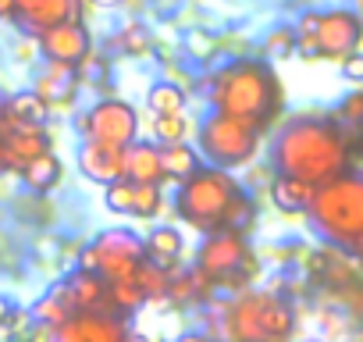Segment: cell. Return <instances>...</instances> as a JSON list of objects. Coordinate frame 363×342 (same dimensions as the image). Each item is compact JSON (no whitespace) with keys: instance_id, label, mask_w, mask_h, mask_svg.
Listing matches in <instances>:
<instances>
[{"instance_id":"obj_1","label":"cell","mask_w":363,"mask_h":342,"mask_svg":"<svg viewBox=\"0 0 363 342\" xmlns=\"http://www.w3.org/2000/svg\"><path fill=\"white\" fill-rule=\"evenodd\" d=\"M345 164H349V146L338 125L331 121H317V118L292 121L289 128H281L274 143V167L281 175H292L313 186L342 175Z\"/></svg>"},{"instance_id":"obj_2","label":"cell","mask_w":363,"mask_h":342,"mask_svg":"<svg viewBox=\"0 0 363 342\" xmlns=\"http://www.w3.org/2000/svg\"><path fill=\"white\" fill-rule=\"evenodd\" d=\"M214 107L260 132L274 118V111L281 107V86L267 65L235 61L214 82Z\"/></svg>"},{"instance_id":"obj_3","label":"cell","mask_w":363,"mask_h":342,"mask_svg":"<svg viewBox=\"0 0 363 342\" xmlns=\"http://www.w3.org/2000/svg\"><path fill=\"white\" fill-rule=\"evenodd\" d=\"M178 214L203 232L235 228L246 214V197L221 167H196L178 189Z\"/></svg>"},{"instance_id":"obj_4","label":"cell","mask_w":363,"mask_h":342,"mask_svg":"<svg viewBox=\"0 0 363 342\" xmlns=\"http://www.w3.org/2000/svg\"><path fill=\"white\" fill-rule=\"evenodd\" d=\"M317 228L342 250L359 253L363 246V182L356 175H335L317 186L310 207Z\"/></svg>"},{"instance_id":"obj_5","label":"cell","mask_w":363,"mask_h":342,"mask_svg":"<svg viewBox=\"0 0 363 342\" xmlns=\"http://www.w3.org/2000/svg\"><path fill=\"white\" fill-rule=\"evenodd\" d=\"M292 328V307L274 292H250L228 314V331L235 342H289Z\"/></svg>"},{"instance_id":"obj_6","label":"cell","mask_w":363,"mask_h":342,"mask_svg":"<svg viewBox=\"0 0 363 342\" xmlns=\"http://www.w3.org/2000/svg\"><path fill=\"white\" fill-rule=\"evenodd\" d=\"M260 146V132L232 114H211L200 125V150L214 167H239L246 164Z\"/></svg>"},{"instance_id":"obj_7","label":"cell","mask_w":363,"mask_h":342,"mask_svg":"<svg viewBox=\"0 0 363 342\" xmlns=\"http://www.w3.org/2000/svg\"><path fill=\"white\" fill-rule=\"evenodd\" d=\"M79 125H82L86 139L125 150L135 139V132H139V114L125 100H100V104H93L86 111V118Z\"/></svg>"},{"instance_id":"obj_8","label":"cell","mask_w":363,"mask_h":342,"mask_svg":"<svg viewBox=\"0 0 363 342\" xmlns=\"http://www.w3.org/2000/svg\"><path fill=\"white\" fill-rule=\"evenodd\" d=\"M93 260H96V275H104V278H128L139 264H143V257H146V246H143V239L135 236V232H128V228H111V232H104L93 246Z\"/></svg>"},{"instance_id":"obj_9","label":"cell","mask_w":363,"mask_h":342,"mask_svg":"<svg viewBox=\"0 0 363 342\" xmlns=\"http://www.w3.org/2000/svg\"><path fill=\"white\" fill-rule=\"evenodd\" d=\"M200 271L207 275H232V271H253L250 250L235 228H218L200 246Z\"/></svg>"},{"instance_id":"obj_10","label":"cell","mask_w":363,"mask_h":342,"mask_svg":"<svg viewBox=\"0 0 363 342\" xmlns=\"http://www.w3.org/2000/svg\"><path fill=\"white\" fill-rule=\"evenodd\" d=\"M40 50H43V57H50L57 65H79L89 54V33L75 18L57 22V26L40 33Z\"/></svg>"},{"instance_id":"obj_11","label":"cell","mask_w":363,"mask_h":342,"mask_svg":"<svg viewBox=\"0 0 363 342\" xmlns=\"http://www.w3.org/2000/svg\"><path fill=\"white\" fill-rule=\"evenodd\" d=\"M359 43V18L352 11H328L317 15V54L328 57H345Z\"/></svg>"},{"instance_id":"obj_12","label":"cell","mask_w":363,"mask_h":342,"mask_svg":"<svg viewBox=\"0 0 363 342\" xmlns=\"http://www.w3.org/2000/svg\"><path fill=\"white\" fill-rule=\"evenodd\" d=\"M57 342H125V328L118 317L107 314H79V317H65L57 324Z\"/></svg>"},{"instance_id":"obj_13","label":"cell","mask_w":363,"mask_h":342,"mask_svg":"<svg viewBox=\"0 0 363 342\" xmlns=\"http://www.w3.org/2000/svg\"><path fill=\"white\" fill-rule=\"evenodd\" d=\"M72 314L75 310H100L111 296H107V285H104V278L96 275V271H75V275H68L61 285H57V292H54Z\"/></svg>"},{"instance_id":"obj_14","label":"cell","mask_w":363,"mask_h":342,"mask_svg":"<svg viewBox=\"0 0 363 342\" xmlns=\"http://www.w3.org/2000/svg\"><path fill=\"white\" fill-rule=\"evenodd\" d=\"M79 167L86 171V179L107 186L114 179H125V150L118 146H104V143H82L79 150Z\"/></svg>"},{"instance_id":"obj_15","label":"cell","mask_w":363,"mask_h":342,"mask_svg":"<svg viewBox=\"0 0 363 342\" xmlns=\"http://www.w3.org/2000/svg\"><path fill=\"white\" fill-rule=\"evenodd\" d=\"M125 179L128 182H143V186H157L164 182V167H160V150L157 143H128L125 146Z\"/></svg>"},{"instance_id":"obj_16","label":"cell","mask_w":363,"mask_h":342,"mask_svg":"<svg viewBox=\"0 0 363 342\" xmlns=\"http://www.w3.org/2000/svg\"><path fill=\"white\" fill-rule=\"evenodd\" d=\"M313 193H317L313 182H303V179H292V175H278L274 186H271V200L285 214H303L310 207Z\"/></svg>"},{"instance_id":"obj_17","label":"cell","mask_w":363,"mask_h":342,"mask_svg":"<svg viewBox=\"0 0 363 342\" xmlns=\"http://www.w3.org/2000/svg\"><path fill=\"white\" fill-rule=\"evenodd\" d=\"M75 89H79V82H75V75H72V65L50 61V68L36 79V89H33V93H36L43 104H61V100H68Z\"/></svg>"},{"instance_id":"obj_18","label":"cell","mask_w":363,"mask_h":342,"mask_svg":"<svg viewBox=\"0 0 363 342\" xmlns=\"http://www.w3.org/2000/svg\"><path fill=\"white\" fill-rule=\"evenodd\" d=\"M22 182H26L29 189H36V193H50V189L61 182V160H57L50 150L36 153L33 160L22 164Z\"/></svg>"},{"instance_id":"obj_19","label":"cell","mask_w":363,"mask_h":342,"mask_svg":"<svg viewBox=\"0 0 363 342\" xmlns=\"http://www.w3.org/2000/svg\"><path fill=\"white\" fill-rule=\"evenodd\" d=\"M160 150V167H164V179H174V182H182V179H189L193 171L200 167V153L193 150V146H186V143H164V146H157Z\"/></svg>"},{"instance_id":"obj_20","label":"cell","mask_w":363,"mask_h":342,"mask_svg":"<svg viewBox=\"0 0 363 342\" xmlns=\"http://www.w3.org/2000/svg\"><path fill=\"white\" fill-rule=\"evenodd\" d=\"M0 118H8L15 128H33L47 118V104L36 96V93H18L4 104V111H0Z\"/></svg>"},{"instance_id":"obj_21","label":"cell","mask_w":363,"mask_h":342,"mask_svg":"<svg viewBox=\"0 0 363 342\" xmlns=\"http://www.w3.org/2000/svg\"><path fill=\"white\" fill-rule=\"evenodd\" d=\"M43 150H47V139L40 136L36 125H33V128H15V136H8V143H4V164L22 167L26 160H33V157L43 153Z\"/></svg>"},{"instance_id":"obj_22","label":"cell","mask_w":363,"mask_h":342,"mask_svg":"<svg viewBox=\"0 0 363 342\" xmlns=\"http://www.w3.org/2000/svg\"><path fill=\"white\" fill-rule=\"evenodd\" d=\"M68 18H75V0H40V8H36V15L26 22V29L40 36L43 29H50V26H57V22H68Z\"/></svg>"},{"instance_id":"obj_23","label":"cell","mask_w":363,"mask_h":342,"mask_svg":"<svg viewBox=\"0 0 363 342\" xmlns=\"http://www.w3.org/2000/svg\"><path fill=\"white\" fill-rule=\"evenodd\" d=\"M143 246H146V253H150L160 267H164V264H174L178 253H182V232H178V228H167V225H164V228H153V236H150Z\"/></svg>"},{"instance_id":"obj_24","label":"cell","mask_w":363,"mask_h":342,"mask_svg":"<svg viewBox=\"0 0 363 342\" xmlns=\"http://www.w3.org/2000/svg\"><path fill=\"white\" fill-rule=\"evenodd\" d=\"M146 104L153 114H171V111H186V89L174 82H157L146 93Z\"/></svg>"},{"instance_id":"obj_25","label":"cell","mask_w":363,"mask_h":342,"mask_svg":"<svg viewBox=\"0 0 363 342\" xmlns=\"http://www.w3.org/2000/svg\"><path fill=\"white\" fill-rule=\"evenodd\" d=\"M153 136H157L160 143H178V139H186V136H189V118L182 114V111L157 114V118H153Z\"/></svg>"},{"instance_id":"obj_26","label":"cell","mask_w":363,"mask_h":342,"mask_svg":"<svg viewBox=\"0 0 363 342\" xmlns=\"http://www.w3.org/2000/svg\"><path fill=\"white\" fill-rule=\"evenodd\" d=\"M107 296L121 307V310H135L143 299H146V292H143V285L128 275V278H114L111 282V289H107Z\"/></svg>"},{"instance_id":"obj_27","label":"cell","mask_w":363,"mask_h":342,"mask_svg":"<svg viewBox=\"0 0 363 342\" xmlns=\"http://www.w3.org/2000/svg\"><path fill=\"white\" fill-rule=\"evenodd\" d=\"M164 197L157 186H143V182H132V214L135 218H153L160 211Z\"/></svg>"},{"instance_id":"obj_28","label":"cell","mask_w":363,"mask_h":342,"mask_svg":"<svg viewBox=\"0 0 363 342\" xmlns=\"http://www.w3.org/2000/svg\"><path fill=\"white\" fill-rule=\"evenodd\" d=\"M107 207L114 214H132V182L128 179L107 182Z\"/></svg>"},{"instance_id":"obj_29","label":"cell","mask_w":363,"mask_h":342,"mask_svg":"<svg viewBox=\"0 0 363 342\" xmlns=\"http://www.w3.org/2000/svg\"><path fill=\"white\" fill-rule=\"evenodd\" d=\"M132 278L143 285V292H146V296H164V292H167L164 275H160L157 267H150V264H139V267L132 271Z\"/></svg>"},{"instance_id":"obj_30","label":"cell","mask_w":363,"mask_h":342,"mask_svg":"<svg viewBox=\"0 0 363 342\" xmlns=\"http://www.w3.org/2000/svg\"><path fill=\"white\" fill-rule=\"evenodd\" d=\"M68 314H72V310H68L57 296H47V299H40V303L33 307V317H36V321H43V324H61Z\"/></svg>"},{"instance_id":"obj_31","label":"cell","mask_w":363,"mask_h":342,"mask_svg":"<svg viewBox=\"0 0 363 342\" xmlns=\"http://www.w3.org/2000/svg\"><path fill=\"white\" fill-rule=\"evenodd\" d=\"M264 47H267V57H289L296 50V33L292 29H274Z\"/></svg>"},{"instance_id":"obj_32","label":"cell","mask_w":363,"mask_h":342,"mask_svg":"<svg viewBox=\"0 0 363 342\" xmlns=\"http://www.w3.org/2000/svg\"><path fill=\"white\" fill-rule=\"evenodd\" d=\"M128 54H135V57H143L146 50H150V36H146V29L143 26H128L125 33H121V40H118Z\"/></svg>"},{"instance_id":"obj_33","label":"cell","mask_w":363,"mask_h":342,"mask_svg":"<svg viewBox=\"0 0 363 342\" xmlns=\"http://www.w3.org/2000/svg\"><path fill=\"white\" fill-rule=\"evenodd\" d=\"M189 50H193V57H200V61H211L214 57V50H218V36H211V33H193L189 36Z\"/></svg>"},{"instance_id":"obj_34","label":"cell","mask_w":363,"mask_h":342,"mask_svg":"<svg viewBox=\"0 0 363 342\" xmlns=\"http://www.w3.org/2000/svg\"><path fill=\"white\" fill-rule=\"evenodd\" d=\"M359 114H363V93H359V89H352V93L342 100V107H338V121L356 125V121H359Z\"/></svg>"},{"instance_id":"obj_35","label":"cell","mask_w":363,"mask_h":342,"mask_svg":"<svg viewBox=\"0 0 363 342\" xmlns=\"http://www.w3.org/2000/svg\"><path fill=\"white\" fill-rule=\"evenodd\" d=\"M342 61H345V65H342V72H345V79H352V82H359V79H363V57H359V54L352 50V54H345Z\"/></svg>"},{"instance_id":"obj_36","label":"cell","mask_w":363,"mask_h":342,"mask_svg":"<svg viewBox=\"0 0 363 342\" xmlns=\"http://www.w3.org/2000/svg\"><path fill=\"white\" fill-rule=\"evenodd\" d=\"M11 4H15V15H11V18H18V22L26 26V22H29V18L36 15V8H40V0H11Z\"/></svg>"},{"instance_id":"obj_37","label":"cell","mask_w":363,"mask_h":342,"mask_svg":"<svg viewBox=\"0 0 363 342\" xmlns=\"http://www.w3.org/2000/svg\"><path fill=\"white\" fill-rule=\"evenodd\" d=\"M15 15V4L11 0H0V18H11Z\"/></svg>"},{"instance_id":"obj_38","label":"cell","mask_w":363,"mask_h":342,"mask_svg":"<svg viewBox=\"0 0 363 342\" xmlns=\"http://www.w3.org/2000/svg\"><path fill=\"white\" fill-rule=\"evenodd\" d=\"M118 4H125L128 11H143V8H146V0H118Z\"/></svg>"},{"instance_id":"obj_39","label":"cell","mask_w":363,"mask_h":342,"mask_svg":"<svg viewBox=\"0 0 363 342\" xmlns=\"http://www.w3.org/2000/svg\"><path fill=\"white\" fill-rule=\"evenodd\" d=\"M178 342H211V338H207V335H196V331H189V335H182Z\"/></svg>"},{"instance_id":"obj_40","label":"cell","mask_w":363,"mask_h":342,"mask_svg":"<svg viewBox=\"0 0 363 342\" xmlns=\"http://www.w3.org/2000/svg\"><path fill=\"white\" fill-rule=\"evenodd\" d=\"M4 321H8V303L0 299V324H4Z\"/></svg>"},{"instance_id":"obj_41","label":"cell","mask_w":363,"mask_h":342,"mask_svg":"<svg viewBox=\"0 0 363 342\" xmlns=\"http://www.w3.org/2000/svg\"><path fill=\"white\" fill-rule=\"evenodd\" d=\"M93 4H100V8H114L118 0H93Z\"/></svg>"},{"instance_id":"obj_42","label":"cell","mask_w":363,"mask_h":342,"mask_svg":"<svg viewBox=\"0 0 363 342\" xmlns=\"http://www.w3.org/2000/svg\"><path fill=\"white\" fill-rule=\"evenodd\" d=\"M0 167H4V143H0Z\"/></svg>"}]
</instances>
